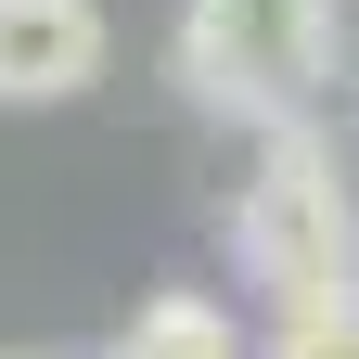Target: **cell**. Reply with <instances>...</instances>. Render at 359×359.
Here are the masks:
<instances>
[{
	"label": "cell",
	"mask_w": 359,
	"mask_h": 359,
	"mask_svg": "<svg viewBox=\"0 0 359 359\" xmlns=\"http://www.w3.org/2000/svg\"><path fill=\"white\" fill-rule=\"evenodd\" d=\"M218 257L257 308H308V295H346L359 283V180L334 154L321 116L295 128H257V154L218 205Z\"/></svg>",
	"instance_id": "cell-1"
},
{
	"label": "cell",
	"mask_w": 359,
	"mask_h": 359,
	"mask_svg": "<svg viewBox=\"0 0 359 359\" xmlns=\"http://www.w3.org/2000/svg\"><path fill=\"white\" fill-rule=\"evenodd\" d=\"M334 65H346L334 0H180V39H167V77L193 90V116H231V128L321 116Z\"/></svg>",
	"instance_id": "cell-2"
},
{
	"label": "cell",
	"mask_w": 359,
	"mask_h": 359,
	"mask_svg": "<svg viewBox=\"0 0 359 359\" xmlns=\"http://www.w3.org/2000/svg\"><path fill=\"white\" fill-rule=\"evenodd\" d=\"M257 359H359V283L346 295H308V308H269Z\"/></svg>",
	"instance_id": "cell-5"
},
{
	"label": "cell",
	"mask_w": 359,
	"mask_h": 359,
	"mask_svg": "<svg viewBox=\"0 0 359 359\" xmlns=\"http://www.w3.org/2000/svg\"><path fill=\"white\" fill-rule=\"evenodd\" d=\"M103 0H0V116H52L103 77Z\"/></svg>",
	"instance_id": "cell-3"
},
{
	"label": "cell",
	"mask_w": 359,
	"mask_h": 359,
	"mask_svg": "<svg viewBox=\"0 0 359 359\" xmlns=\"http://www.w3.org/2000/svg\"><path fill=\"white\" fill-rule=\"evenodd\" d=\"M0 359H77V346H0Z\"/></svg>",
	"instance_id": "cell-6"
},
{
	"label": "cell",
	"mask_w": 359,
	"mask_h": 359,
	"mask_svg": "<svg viewBox=\"0 0 359 359\" xmlns=\"http://www.w3.org/2000/svg\"><path fill=\"white\" fill-rule=\"evenodd\" d=\"M90 359H257V334H244L218 295H193V283H154V295L128 308V321L90 346Z\"/></svg>",
	"instance_id": "cell-4"
}]
</instances>
